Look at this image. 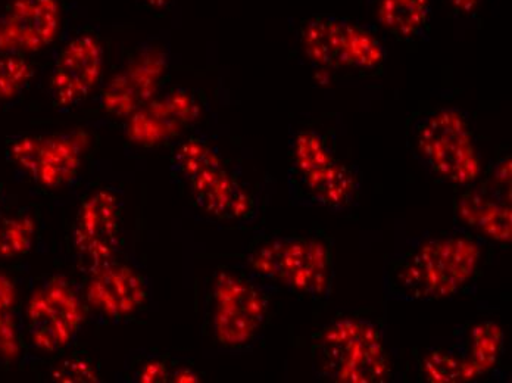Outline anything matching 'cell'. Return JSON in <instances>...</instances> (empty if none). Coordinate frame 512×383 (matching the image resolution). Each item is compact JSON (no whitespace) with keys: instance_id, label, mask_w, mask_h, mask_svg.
Masks as SVG:
<instances>
[{"instance_id":"obj_13","label":"cell","mask_w":512,"mask_h":383,"mask_svg":"<svg viewBox=\"0 0 512 383\" xmlns=\"http://www.w3.org/2000/svg\"><path fill=\"white\" fill-rule=\"evenodd\" d=\"M455 227L467 230L485 244H511V196L479 185L465 186L454 204Z\"/></svg>"},{"instance_id":"obj_16","label":"cell","mask_w":512,"mask_h":383,"mask_svg":"<svg viewBox=\"0 0 512 383\" xmlns=\"http://www.w3.org/2000/svg\"><path fill=\"white\" fill-rule=\"evenodd\" d=\"M380 26L402 42L427 40L432 18V0H379Z\"/></svg>"},{"instance_id":"obj_25","label":"cell","mask_w":512,"mask_h":383,"mask_svg":"<svg viewBox=\"0 0 512 383\" xmlns=\"http://www.w3.org/2000/svg\"><path fill=\"white\" fill-rule=\"evenodd\" d=\"M142 5L148 6L152 9H164L165 6L170 5L171 0H137Z\"/></svg>"},{"instance_id":"obj_12","label":"cell","mask_w":512,"mask_h":383,"mask_svg":"<svg viewBox=\"0 0 512 383\" xmlns=\"http://www.w3.org/2000/svg\"><path fill=\"white\" fill-rule=\"evenodd\" d=\"M148 295L145 276L117 258L89 270L87 304L112 323L134 316L145 305Z\"/></svg>"},{"instance_id":"obj_7","label":"cell","mask_w":512,"mask_h":383,"mask_svg":"<svg viewBox=\"0 0 512 383\" xmlns=\"http://www.w3.org/2000/svg\"><path fill=\"white\" fill-rule=\"evenodd\" d=\"M83 319V305L65 277H49L34 289L28 300V336L31 344L43 353L70 348L80 333Z\"/></svg>"},{"instance_id":"obj_3","label":"cell","mask_w":512,"mask_h":383,"mask_svg":"<svg viewBox=\"0 0 512 383\" xmlns=\"http://www.w3.org/2000/svg\"><path fill=\"white\" fill-rule=\"evenodd\" d=\"M311 357L320 381L383 383L392 378L386 333L368 317H336L327 323L312 339Z\"/></svg>"},{"instance_id":"obj_1","label":"cell","mask_w":512,"mask_h":383,"mask_svg":"<svg viewBox=\"0 0 512 383\" xmlns=\"http://www.w3.org/2000/svg\"><path fill=\"white\" fill-rule=\"evenodd\" d=\"M482 239L455 227L411 239L384 264L387 300L437 301L470 292L485 263Z\"/></svg>"},{"instance_id":"obj_5","label":"cell","mask_w":512,"mask_h":383,"mask_svg":"<svg viewBox=\"0 0 512 383\" xmlns=\"http://www.w3.org/2000/svg\"><path fill=\"white\" fill-rule=\"evenodd\" d=\"M274 294L245 267L218 270L205 307V329L212 341L229 353L255 347L270 320Z\"/></svg>"},{"instance_id":"obj_14","label":"cell","mask_w":512,"mask_h":383,"mask_svg":"<svg viewBox=\"0 0 512 383\" xmlns=\"http://www.w3.org/2000/svg\"><path fill=\"white\" fill-rule=\"evenodd\" d=\"M11 157L31 180L45 188L67 185L80 167L70 140L58 137H24L12 145Z\"/></svg>"},{"instance_id":"obj_17","label":"cell","mask_w":512,"mask_h":383,"mask_svg":"<svg viewBox=\"0 0 512 383\" xmlns=\"http://www.w3.org/2000/svg\"><path fill=\"white\" fill-rule=\"evenodd\" d=\"M52 5L51 0H14L8 39L3 46L8 51H34L51 42L53 30L39 24L43 8Z\"/></svg>"},{"instance_id":"obj_22","label":"cell","mask_w":512,"mask_h":383,"mask_svg":"<svg viewBox=\"0 0 512 383\" xmlns=\"http://www.w3.org/2000/svg\"><path fill=\"white\" fill-rule=\"evenodd\" d=\"M96 378L98 375L92 363L78 357L68 358L53 372V379L61 382H96Z\"/></svg>"},{"instance_id":"obj_2","label":"cell","mask_w":512,"mask_h":383,"mask_svg":"<svg viewBox=\"0 0 512 383\" xmlns=\"http://www.w3.org/2000/svg\"><path fill=\"white\" fill-rule=\"evenodd\" d=\"M243 267L274 292L326 301L333 289V242L320 230L311 235L262 236L252 242Z\"/></svg>"},{"instance_id":"obj_20","label":"cell","mask_w":512,"mask_h":383,"mask_svg":"<svg viewBox=\"0 0 512 383\" xmlns=\"http://www.w3.org/2000/svg\"><path fill=\"white\" fill-rule=\"evenodd\" d=\"M17 304L14 282L0 273V356L6 360H14L21 351Z\"/></svg>"},{"instance_id":"obj_11","label":"cell","mask_w":512,"mask_h":383,"mask_svg":"<svg viewBox=\"0 0 512 383\" xmlns=\"http://www.w3.org/2000/svg\"><path fill=\"white\" fill-rule=\"evenodd\" d=\"M103 49L92 33H78L59 49L51 93L56 107L70 110L83 102L101 79Z\"/></svg>"},{"instance_id":"obj_4","label":"cell","mask_w":512,"mask_h":383,"mask_svg":"<svg viewBox=\"0 0 512 383\" xmlns=\"http://www.w3.org/2000/svg\"><path fill=\"white\" fill-rule=\"evenodd\" d=\"M287 186L293 205L343 213L358 204L362 174L336 157L333 142L318 130L290 137Z\"/></svg>"},{"instance_id":"obj_6","label":"cell","mask_w":512,"mask_h":383,"mask_svg":"<svg viewBox=\"0 0 512 383\" xmlns=\"http://www.w3.org/2000/svg\"><path fill=\"white\" fill-rule=\"evenodd\" d=\"M408 148L437 182L465 188L482 176L470 115L461 108L437 107L418 115L408 130Z\"/></svg>"},{"instance_id":"obj_10","label":"cell","mask_w":512,"mask_h":383,"mask_svg":"<svg viewBox=\"0 0 512 383\" xmlns=\"http://www.w3.org/2000/svg\"><path fill=\"white\" fill-rule=\"evenodd\" d=\"M121 230V202L114 192L101 189L84 199L74 226V248L87 272L117 258Z\"/></svg>"},{"instance_id":"obj_23","label":"cell","mask_w":512,"mask_h":383,"mask_svg":"<svg viewBox=\"0 0 512 383\" xmlns=\"http://www.w3.org/2000/svg\"><path fill=\"white\" fill-rule=\"evenodd\" d=\"M171 376H173V372H170L168 364L164 360L148 358V360L139 364V369H137L134 378L139 382H167L171 381Z\"/></svg>"},{"instance_id":"obj_8","label":"cell","mask_w":512,"mask_h":383,"mask_svg":"<svg viewBox=\"0 0 512 383\" xmlns=\"http://www.w3.org/2000/svg\"><path fill=\"white\" fill-rule=\"evenodd\" d=\"M304 48L311 62L332 70H377L386 58L371 31L333 18L305 28Z\"/></svg>"},{"instance_id":"obj_24","label":"cell","mask_w":512,"mask_h":383,"mask_svg":"<svg viewBox=\"0 0 512 383\" xmlns=\"http://www.w3.org/2000/svg\"><path fill=\"white\" fill-rule=\"evenodd\" d=\"M449 2L455 6V9H457L460 14H471L474 8L479 5L480 0H449Z\"/></svg>"},{"instance_id":"obj_21","label":"cell","mask_w":512,"mask_h":383,"mask_svg":"<svg viewBox=\"0 0 512 383\" xmlns=\"http://www.w3.org/2000/svg\"><path fill=\"white\" fill-rule=\"evenodd\" d=\"M30 76V67L23 59L18 56L0 58V99L14 98L26 86Z\"/></svg>"},{"instance_id":"obj_18","label":"cell","mask_w":512,"mask_h":383,"mask_svg":"<svg viewBox=\"0 0 512 383\" xmlns=\"http://www.w3.org/2000/svg\"><path fill=\"white\" fill-rule=\"evenodd\" d=\"M418 378L424 382H470L467 366L455 345L442 344L427 348L418 360Z\"/></svg>"},{"instance_id":"obj_9","label":"cell","mask_w":512,"mask_h":383,"mask_svg":"<svg viewBox=\"0 0 512 383\" xmlns=\"http://www.w3.org/2000/svg\"><path fill=\"white\" fill-rule=\"evenodd\" d=\"M199 210L226 223L249 224L258 217L259 198L254 189L230 170L223 155L212 158L183 183Z\"/></svg>"},{"instance_id":"obj_19","label":"cell","mask_w":512,"mask_h":383,"mask_svg":"<svg viewBox=\"0 0 512 383\" xmlns=\"http://www.w3.org/2000/svg\"><path fill=\"white\" fill-rule=\"evenodd\" d=\"M34 221L26 210L6 205L0 192V257L26 254L33 247Z\"/></svg>"},{"instance_id":"obj_15","label":"cell","mask_w":512,"mask_h":383,"mask_svg":"<svg viewBox=\"0 0 512 383\" xmlns=\"http://www.w3.org/2000/svg\"><path fill=\"white\" fill-rule=\"evenodd\" d=\"M452 344L467 366L471 381L495 370L504 353V332L492 320L467 322L454 330Z\"/></svg>"}]
</instances>
